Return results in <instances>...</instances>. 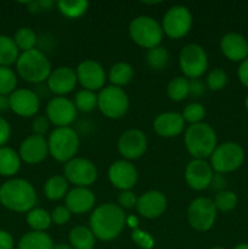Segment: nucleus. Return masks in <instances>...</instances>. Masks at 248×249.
I'll return each instance as SVG.
<instances>
[{"instance_id": "obj_1", "label": "nucleus", "mask_w": 248, "mask_h": 249, "mask_svg": "<svg viewBox=\"0 0 248 249\" xmlns=\"http://www.w3.org/2000/svg\"><path fill=\"white\" fill-rule=\"evenodd\" d=\"M126 215L118 204L102 203L92 211L90 215V230L95 238L109 242L118 237L125 226Z\"/></svg>"}, {"instance_id": "obj_2", "label": "nucleus", "mask_w": 248, "mask_h": 249, "mask_svg": "<svg viewBox=\"0 0 248 249\" xmlns=\"http://www.w3.org/2000/svg\"><path fill=\"white\" fill-rule=\"evenodd\" d=\"M0 203L16 213H28L36 204L33 185L24 179H10L0 186Z\"/></svg>"}, {"instance_id": "obj_3", "label": "nucleus", "mask_w": 248, "mask_h": 249, "mask_svg": "<svg viewBox=\"0 0 248 249\" xmlns=\"http://www.w3.org/2000/svg\"><path fill=\"white\" fill-rule=\"evenodd\" d=\"M184 142L190 155L196 160H206L218 146V136L208 123L194 124L185 130Z\"/></svg>"}, {"instance_id": "obj_4", "label": "nucleus", "mask_w": 248, "mask_h": 249, "mask_svg": "<svg viewBox=\"0 0 248 249\" xmlns=\"http://www.w3.org/2000/svg\"><path fill=\"white\" fill-rule=\"evenodd\" d=\"M16 68L22 79L35 85L45 83L53 71L48 56L36 48L19 53Z\"/></svg>"}, {"instance_id": "obj_5", "label": "nucleus", "mask_w": 248, "mask_h": 249, "mask_svg": "<svg viewBox=\"0 0 248 249\" xmlns=\"http://www.w3.org/2000/svg\"><path fill=\"white\" fill-rule=\"evenodd\" d=\"M49 156L61 163H67L79 151L80 140L77 131L71 126L55 128L48 136Z\"/></svg>"}, {"instance_id": "obj_6", "label": "nucleus", "mask_w": 248, "mask_h": 249, "mask_svg": "<svg viewBox=\"0 0 248 249\" xmlns=\"http://www.w3.org/2000/svg\"><path fill=\"white\" fill-rule=\"evenodd\" d=\"M129 36L136 45L150 50L160 45L164 33L160 22L151 16L141 15L131 19L129 24Z\"/></svg>"}, {"instance_id": "obj_7", "label": "nucleus", "mask_w": 248, "mask_h": 249, "mask_svg": "<svg viewBox=\"0 0 248 249\" xmlns=\"http://www.w3.org/2000/svg\"><path fill=\"white\" fill-rule=\"evenodd\" d=\"M245 150L242 146L233 141H226L215 147L212 153L211 165L216 174H229L238 168L245 162Z\"/></svg>"}, {"instance_id": "obj_8", "label": "nucleus", "mask_w": 248, "mask_h": 249, "mask_svg": "<svg viewBox=\"0 0 248 249\" xmlns=\"http://www.w3.org/2000/svg\"><path fill=\"white\" fill-rule=\"evenodd\" d=\"M129 106V96L122 88L107 85L97 94V108L109 119L123 118L128 112Z\"/></svg>"}, {"instance_id": "obj_9", "label": "nucleus", "mask_w": 248, "mask_h": 249, "mask_svg": "<svg viewBox=\"0 0 248 249\" xmlns=\"http://www.w3.org/2000/svg\"><path fill=\"white\" fill-rule=\"evenodd\" d=\"M179 67L185 78L198 79L208 68V55L199 44H187L179 53Z\"/></svg>"}, {"instance_id": "obj_10", "label": "nucleus", "mask_w": 248, "mask_h": 249, "mask_svg": "<svg viewBox=\"0 0 248 249\" xmlns=\"http://www.w3.org/2000/svg\"><path fill=\"white\" fill-rule=\"evenodd\" d=\"M192 14L189 7L184 5H175L168 9L163 16V33L170 39H181L189 34L192 28Z\"/></svg>"}, {"instance_id": "obj_11", "label": "nucleus", "mask_w": 248, "mask_h": 249, "mask_svg": "<svg viewBox=\"0 0 248 249\" xmlns=\"http://www.w3.org/2000/svg\"><path fill=\"white\" fill-rule=\"evenodd\" d=\"M218 211L213 199L208 197H197L187 208V221L194 230L208 231L213 228L216 220Z\"/></svg>"}, {"instance_id": "obj_12", "label": "nucleus", "mask_w": 248, "mask_h": 249, "mask_svg": "<svg viewBox=\"0 0 248 249\" xmlns=\"http://www.w3.org/2000/svg\"><path fill=\"white\" fill-rule=\"evenodd\" d=\"M62 175L74 187H89L96 181L99 173L94 162L88 158L74 157L65 163Z\"/></svg>"}, {"instance_id": "obj_13", "label": "nucleus", "mask_w": 248, "mask_h": 249, "mask_svg": "<svg viewBox=\"0 0 248 249\" xmlns=\"http://www.w3.org/2000/svg\"><path fill=\"white\" fill-rule=\"evenodd\" d=\"M45 112L51 125H55L56 128L70 126L75 121L78 113L72 100L66 96L51 97L46 105Z\"/></svg>"}, {"instance_id": "obj_14", "label": "nucleus", "mask_w": 248, "mask_h": 249, "mask_svg": "<svg viewBox=\"0 0 248 249\" xmlns=\"http://www.w3.org/2000/svg\"><path fill=\"white\" fill-rule=\"evenodd\" d=\"M147 136L140 129H128L118 139V152L126 160H135L142 157L147 150Z\"/></svg>"}, {"instance_id": "obj_15", "label": "nucleus", "mask_w": 248, "mask_h": 249, "mask_svg": "<svg viewBox=\"0 0 248 249\" xmlns=\"http://www.w3.org/2000/svg\"><path fill=\"white\" fill-rule=\"evenodd\" d=\"M75 73H77L78 83L82 85L83 89L96 92L105 88L107 74L105 72V68L96 61H82L75 68Z\"/></svg>"}, {"instance_id": "obj_16", "label": "nucleus", "mask_w": 248, "mask_h": 249, "mask_svg": "<svg viewBox=\"0 0 248 249\" xmlns=\"http://www.w3.org/2000/svg\"><path fill=\"white\" fill-rule=\"evenodd\" d=\"M214 177V170L211 163L206 160L194 158L185 168V181L190 189L195 191H203L208 189Z\"/></svg>"}, {"instance_id": "obj_17", "label": "nucleus", "mask_w": 248, "mask_h": 249, "mask_svg": "<svg viewBox=\"0 0 248 249\" xmlns=\"http://www.w3.org/2000/svg\"><path fill=\"white\" fill-rule=\"evenodd\" d=\"M108 180L119 191H129L136 185L139 179L135 165L126 160H118L108 168Z\"/></svg>"}, {"instance_id": "obj_18", "label": "nucleus", "mask_w": 248, "mask_h": 249, "mask_svg": "<svg viewBox=\"0 0 248 249\" xmlns=\"http://www.w3.org/2000/svg\"><path fill=\"white\" fill-rule=\"evenodd\" d=\"M10 100V109L17 116L29 118V117H35L40 108V99L38 95L34 92V90L26 89H16L9 96Z\"/></svg>"}, {"instance_id": "obj_19", "label": "nucleus", "mask_w": 248, "mask_h": 249, "mask_svg": "<svg viewBox=\"0 0 248 249\" xmlns=\"http://www.w3.org/2000/svg\"><path fill=\"white\" fill-rule=\"evenodd\" d=\"M45 83L51 94L55 96H66L77 87V73H75V70L68 66H61L51 71Z\"/></svg>"}, {"instance_id": "obj_20", "label": "nucleus", "mask_w": 248, "mask_h": 249, "mask_svg": "<svg viewBox=\"0 0 248 249\" xmlns=\"http://www.w3.org/2000/svg\"><path fill=\"white\" fill-rule=\"evenodd\" d=\"M168 207V199L163 192L158 190H150L138 197L136 211L145 219H157L165 213Z\"/></svg>"}, {"instance_id": "obj_21", "label": "nucleus", "mask_w": 248, "mask_h": 249, "mask_svg": "<svg viewBox=\"0 0 248 249\" xmlns=\"http://www.w3.org/2000/svg\"><path fill=\"white\" fill-rule=\"evenodd\" d=\"M18 155L21 160L27 164H39L49 156L48 140L45 136L32 134L21 142Z\"/></svg>"}, {"instance_id": "obj_22", "label": "nucleus", "mask_w": 248, "mask_h": 249, "mask_svg": "<svg viewBox=\"0 0 248 249\" xmlns=\"http://www.w3.org/2000/svg\"><path fill=\"white\" fill-rule=\"evenodd\" d=\"M221 53L231 62H242L248 57L247 39L240 33L230 32L220 39Z\"/></svg>"}, {"instance_id": "obj_23", "label": "nucleus", "mask_w": 248, "mask_h": 249, "mask_svg": "<svg viewBox=\"0 0 248 249\" xmlns=\"http://www.w3.org/2000/svg\"><path fill=\"white\" fill-rule=\"evenodd\" d=\"M95 195L89 187H73L65 197V206L72 214H85L95 207Z\"/></svg>"}, {"instance_id": "obj_24", "label": "nucleus", "mask_w": 248, "mask_h": 249, "mask_svg": "<svg viewBox=\"0 0 248 249\" xmlns=\"http://www.w3.org/2000/svg\"><path fill=\"white\" fill-rule=\"evenodd\" d=\"M153 130L162 138H177L185 130V121L181 113L177 112H163L153 121Z\"/></svg>"}, {"instance_id": "obj_25", "label": "nucleus", "mask_w": 248, "mask_h": 249, "mask_svg": "<svg viewBox=\"0 0 248 249\" xmlns=\"http://www.w3.org/2000/svg\"><path fill=\"white\" fill-rule=\"evenodd\" d=\"M21 158L15 150L7 146L0 147V175L5 178L14 177L21 169Z\"/></svg>"}, {"instance_id": "obj_26", "label": "nucleus", "mask_w": 248, "mask_h": 249, "mask_svg": "<svg viewBox=\"0 0 248 249\" xmlns=\"http://www.w3.org/2000/svg\"><path fill=\"white\" fill-rule=\"evenodd\" d=\"M53 238L41 231H29L18 241V249H53Z\"/></svg>"}, {"instance_id": "obj_27", "label": "nucleus", "mask_w": 248, "mask_h": 249, "mask_svg": "<svg viewBox=\"0 0 248 249\" xmlns=\"http://www.w3.org/2000/svg\"><path fill=\"white\" fill-rule=\"evenodd\" d=\"M70 182L63 175H53L45 181L43 187L44 195L49 201H60L68 194Z\"/></svg>"}, {"instance_id": "obj_28", "label": "nucleus", "mask_w": 248, "mask_h": 249, "mask_svg": "<svg viewBox=\"0 0 248 249\" xmlns=\"http://www.w3.org/2000/svg\"><path fill=\"white\" fill-rule=\"evenodd\" d=\"M109 83L113 87H118L123 89V87L128 85L134 78V68L128 62H117L109 68L108 75Z\"/></svg>"}, {"instance_id": "obj_29", "label": "nucleus", "mask_w": 248, "mask_h": 249, "mask_svg": "<svg viewBox=\"0 0 248 249\" xmlns=\"http://www.w3.org/2000/svg\"><path fill=\"white\" fill-rule=\"evenodd\" d=\"M68 238H70V245L74 249H94L96 242V238L90 228L83 225L74 226L70 231Z\"/></svg>"}, {"instance_id": "obj_30", "label": "nucleus", "mask_w": 248, "mask_h": 249, "mask_svg": "<svg viewBox=\"0 0 248 249\" xmlns=\"http://www.w3.org/2000/svg\"><path fill=\"white\" fill-rule=\"evenodd\" d=\"M26 221L32 231H41V232H46V230L53 224L51 214L46 209L35 208V207L27 213Z\"/></svg>"}, {"instance_id": "obj_31", "label": "nucleus", "mask_w": 248, "mask_h": 249, "mask_svg": "<svg viewBox=\"0 0 248 249\" xmlns=\"http://www.w3.org/2000/svg\"><path fill=\"white\" fill-rule=\"evenodd\" d=\"M19 50L15 44L14 38L9 36H0V66L10 67L17 62Z\"/></svg>"}, {"instance_id": "obj_32", "label": "nucleus", "mask_w": 248, "mask_h": 249, "mask_svg": "<svg viewBox=\"0 0 248 249\" xmlns=\"http://www.w3.org/2000/svg\"><path fill=\"white\" fill-rule=\"evenodd\" d=\"M167 95L174 102L184 101L190 96L189 79L184 75L173 78L167 85Z\"/></svg>"}, {"instance_id": "obj_33", "label": "nucleus", "mask_w": 248, "mask_h": 249, "mask_svg": "<svg viewBox=\"0 0 248 249\" xmlns=\"http://www.w3.org/2000/svg\"><path fill=\"white\" fill-rule=\"evenodd\" d=\"M56 6L67 18H79L88 11L89 2L85 0H60L56 2Z\"/></svg>"}, {"instance_id": "obj_34", "label": "nucleus", "mask_w": 248, "mask_h": 249, "mask_svg": "<svg viewBox=\"0 0 248 249\" xmlns=\"http://www.w3.org/2000/svg\"><path fill=\"white\" fill-rule=\"evenodd\" d=\"M14 41L18 50L26 53V51L35 49L36 44H38V36L31 27H21L15 33Z\"/></svg>"}, {"instance_id": "obj_35", "label": "nucleus", "mask_w": 248, "mask_h": 249, "mask_svg": "<svg viewBox=\"0 0 248 249\" xmlns=\"http://www.w3.org/2000/svg\"><path fill=\"white\" fill-rule=\"evenodd\" d=\"M145 60L151 70L162 71L169 63V53L164 46H156V48L147 50Z\"/></svg>"}, {"instance_id": "obj_36", "label": "nucleus", "mask_w": 248, "mask_h": 249, "mask_svg": "<svg viewBox=\"0 0 248 249\" xmlns=\"http://www.w3.org/2000/svg\"><path fill=\"white\" fill-rule=\"evenodd\" d=\"M73 104H74L77 111L89 113L97 108V94L91 90L82 89L75 94Z\"/></svg>"}, {"instance_id": "obj_37", "label": "nucleus", "mask_w": 248, "mask_h": 249, "mask_svg": "<svg viewBox=\"0 0 248 249\" xmlns=\"http://www.w3.org/2000/svg\"><path fill=\"white\" fill-rule=\"evenodd\" d=\"M215 208L218 212H223V213H228L235 209L237 206V195L230 190H224V191L216 192L215 197L213 199Z\"/></svg>"}, {"instance_id": "obj_38", "label": "nucleus", "mask_w": 248, "mask_h": 249, "mask_svg": "<svg viewBox=\"0 0 248 249\" xmlns=\"http://www.w3.org/2000/svg\"><path fill=\"white\" fill-rule=\"evenodd\" d=\"M17 75L10 67L0 66V95L10 96L16 90Z\"/></svg>"}, {"instance_id": "obj_39", "label": "nucleus", "mask_w": 248, "mask_h": 249, "mask_svg": "<svg viewBox=\"0 0 248 249\" xmlns=\"http://www.w3.org/2000/svg\"><path fill=\"white\" fill-rule=\"evenodd\" d=\"M181 116L184 118L185 123L187 122V123H190V125L202 123L204 117H206V108L199 102H191L187 106H185Z\"/></svg>"}, {"instance_id": "obj_40", "label": "nucleus", "mask_w": 248, "mask_h": 249, "mask_svg": "<svg viewBox=\"0 0 248 249\" xmlns=\"http://www.w3.org/2000/svg\"><path fill=\"white\" fill-rule=\"evenodd\" d=\"M229 82V77L226 72L221 68H214L208 73L206 78V85L207 89L212 90V91H219L223 90L226 87Z\"/></svg>"}, {"instance_id": "obj_41", "label": "nucleus", "mask_w": 248, "mask_h": 249, "mask_svg": "<svg viewBox=\"0 0 248 249\" xmlns=\"http://www.w3.org/2000/svg\"><path fill=\"white\" fill-rule=\"evenodd\" d=\"M50 121L48 117L44 114H39V116L34 117L33 122H32V130H33L34 135L45 136L46 133L50 130Z\"/></svg>"}, {"instance_id": "obj_42", "label": "nucleus", "mask_w": 248, "mask_h": 249, "mask_svg": "<svg viewBox=\"0 0 248 249\" xmlns=\"http://www.w3.org/2000/svg\"><path fill=\"white\" fill-rule=\"evenodd\" d=\"M50 214H51V221H53V224H55V225H58V226H62L65 225V224H67L68 221H70L71 215H72V213L68 211V208L66 206L55 207Z\"/></svg>"}, {"instance_id": "obj_43", "label": "nucleus", "mask_w": 248, "mask_h": 249, "mask_svg": "<svg viewBox=\"0 0 248 249\" xmlns=\"http://www.w3.org/2000/svg\"><path fill=\"white\" fill-rule=\"evenodd\" d=\"M131 238H133V241L139 247H141L142 249H151L153 247V245H155V241H153L152 236L142 230H134Z\"/></svg>"}, {"instance_id": "obj_44", "label": "nucleus", "mask_w": 248, "mask_h": 249, "mask_svg": "<svg viewBox=\"0 0 248 249\" xmlns=\"http://www.w3.org/2000/svg\"><path fill=\"white\" fill-rule=\"evenodd\" d=\"M138 203V197L131 190L129 191H121L118 195V206L122 209L135 208Z\"/></svg>"}, {"instance_id": "obj_45", "label": "nucleus", "mask_w": 248, "mask_h": 249, "mask_svg": "<svg viewBox=\"0 0 248 249\" xmlns=\"http://www.w3.org/2000/svg\"><path fill=\"white\" fill-rule=\"evenodd\" d=\"M190 84V96L192 99H201L207 91L206 82L198 79H189Z\"/></svg>"}, {"instance_id": "obj_46", "label": "nucleus", "mask_w": 248, "mask_h": 249, "mask_svg": "<svg viewBox=\"0 0 248 249\" xmlns=\"http://www.w3.org/2000/svg\"><path fill=\"white\" fill-rule=\"evenodd\" d=\"M10 136H11V126L6 119L0 117V147H2L9 141Z\"/></svg>"}, {"instance_id": "obj_47", "label": "nucleus", "mask_w": 248, "mask_h": 249, "mask_svg": "<svg viewBox=\"0 0 248 249\" xmlns=\"http://www.w3.org/2000/svg\"><path fill=\"white\" fill-rule=\"evenodd\" d=\"M237 78L241 84L248 89V57L240 63L237 68Z\"/></svg>"}, {"instance_id": "obj_48", "label": "nucleus", "mask_w": 248, "mask_h": 249, "mask_svg": "<svg viewBox=\"0 0 248 249\" xmlns=\"http://www.w3.org/2000/svg\"><path fill=\"white\" fill-rule=\"evenodd\" d=\"M15 242L11 233L5 230H0V249H14Z\"/></svg>"}, {"instance_id": "obj_49", "label": "nucleus", "mask_w": 248, "mask_h": 249, "mask_svg": "<svg viewBox=\"0 0 248 249\" xmlns=\"http://www.w3.org/2000/svg\"><path fill=\"white\" fill-rule=\"evenodd\" d=\"M209 187L216 190L218 192L224 191V190H225V187H226V180H225V178H224V175L214 174L213 180H212V184H211V186H209Z\"/></svg>"}, {"instance_id": "obj_50", "label": "nucleus", "mask_w": 248, "mask_h": 249, "mask_svg": "<svg viewBox=\"0 0 248 249\" xmlns=\"http://www.w3.org/2000/svg\"><path fill=\"white\" fill-rule=\"evenodd\" d=\"M34 92H35L36 95H38V97L40 99V101L43 99H46V97H49L50 95H53L50 92V90H49L48 85H46V83H41V84H38V88H36L35 90H34Z\"/></svg>"}, {"instance_id": "obj_51", "label": "nucleus", "mask_w": 248, "mask_h": 249, "mask_svg": "<svg viewBox=\"0 0 248 249\" xmlns=\"http://www.w3.org/2000/svg\"><path fill=\"white\" fill-rule=\"evenodd\" d=\"M10 109V100L6 95H0V113H4Z\"/></svg>"}, {"instance_id": "obj_52", "label": "nucleus", "mask_w": 248, "mask_h": 249, "mask_svg": "<svg viewBox=\"0 0 248 249\" xmlns=\"http://www.w3.org/2000/svg\"><path fill=\"white\" fill-rule=\"evenodd\" d=\"M125 225H128L129 228L134 229V230H138V226H139V220L136 216L134 215H129L126 216L125 219Z\"/></svg>"}, {"instance_id": "obj_53", "label": "nucleus", "mask_w": 248, "mask_h": 249, "mask_svg": "<svg viewBox=\"0 0 248 249\" xmlns=\"http://www.w3.org/2000/svg\"><path fill=\"white\" fill-rule=\"evenodd\" d=\"M53 249H74L71 245H66V243H58V245L53 246Z\"/></svg>"}, {"instance_id": "obj_54", "label": "nucleus", "mask_w": 248, "mask_h": 249, "mask_svg": "<svg viewBox=\"0 0 248 249\" xmlns=\"http://www.w3.org/2000/svg\"><path fill=\"white\" fill-rule=\"evenodd\" d=\"M232 249H248V243H240V245L235 246Z\"/></svg>"}, {"instance_id": "obj_55", "label": "nucleus", "mask_w": 248, "mask_h": 249, "mask_svg": "<svg viewBox=\"0 0 248 249\" xmlns=\"http://www.w3.org/2000/svg\"><path fill=\"white\" fill-rule=\"evenodd\" d=\"M245 107H246V109H247V112H248V94H247V96H246V99H245Z\"/></svg>"}, {"instance_id": "obj_56", "label": "nucleus", "mask_w": 248, "mask_h": 249, "mask_svg": "<svg viewBox=\"0 0 248 249\" xmlns=\"http://www.w3.org/2000/svg\"><path fill=\"white\" fill-rule=\"evenodd\" d=\"M212 249H225V248H224V247H219V246H218V247H213Z\"/></svg>"}, {"instance_id": "obj_57", "label": "nucleus", "mask_w": 248, "mask_h": 249, "mask_svg": "<svg viewBox=\"0 0 248 249\" xmlns=\"http://www.w3.org/2000/svg\"><path fill=\"white\" fill-rule=\"evenodd\" d=\"M247 43H248V38H247Z\"/></svg>"}]
</instances>
